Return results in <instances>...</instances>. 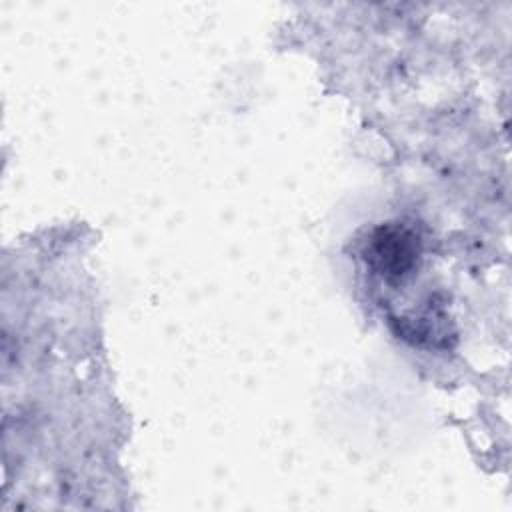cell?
<instances>
[{
    "mask_svg": "<svg viewBox=\"0 0 512 512\" xmlns=\"http://www.w3.org/2000/svg\"><path fill=\"white\" fill-rule=\"evenodd\" d=\"M420 252L422 242L414 228L402 222H388L370 234L364 258L378 276L394 284L416 268Z\"/></svg>",
    "mask_w": 512,
    "mask_h": 512,
    "instance_id": "1",
    "label": "cell"
}]
</instances>
